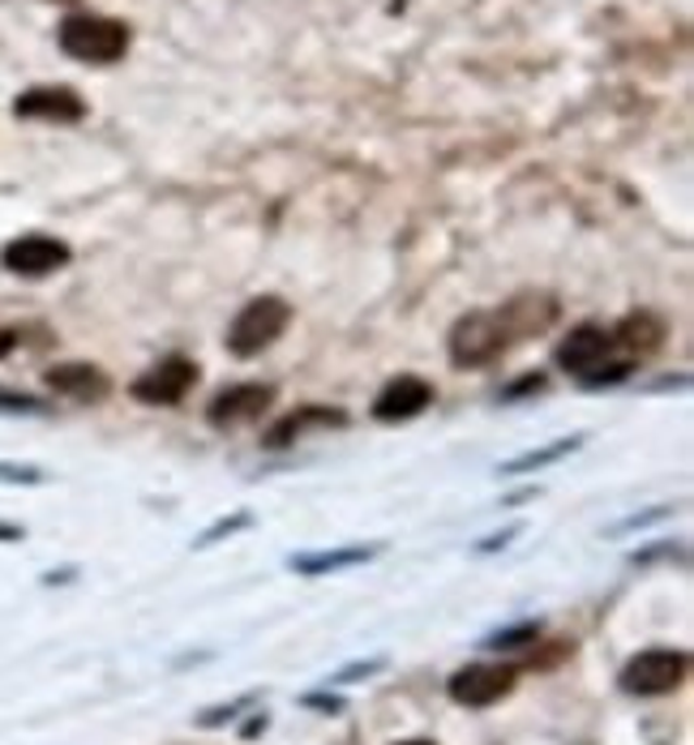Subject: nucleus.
I'll return each instance as SVG.
<instances>
[{
	"instance_id": "f257e3e1",
	"label": "nucleus",
	"mask_w": 694,
	"mask_h": 745,
	"mask_svg": "<svg viewBox=\"0 0 694 745\" xmlns=\"http://www.w3.org/2000/svg\"><path fill=\"white\" fill-rule=\"evenodd\" d=\"M57 44L70 61L82 65H116L125 61L134 35L121 17H108V13H70L61 26H57Z\"/></svg>"
},
{
	"instance_id": "f03ea898",
	"label": "nucleus",
	"mask_w": 694,
	"mask_h": 745,
	"mask_svg": "<svg viewBox=\"0 0 694 745\" xmlns=\"http://www.w3.org/2000/svg\"><path fill=\"white\" fill-rule=\"evenodd\" d=\"M515 343L510 335V322L501 309H476V313H463L450 335H446V356L455 369H481L488 360H497L506 347Z\"/></svg>"
},
{
	"instance_id": "7ed1b4c3",
	"label": "nucleus",
	"mask_w": 694,
	"mask_h": 745,
	"mask_svg": "<svg viewBox=\"0 0 694 745\" xmlns=\"http://www.w3.org/2000/svg\"><path fill=\"white\" fill-rule=\"evenodd\" d=\"M292 326V305L283 296H253L249 305H240V313L227 326V351L236 360H253L262 356L275 339H283V331Z\"/></svg>"
},
{
	"instance_id": "20e7f679",
	"label": "nucleus",
	"mask_w": 694,
	"mask_h": 745,
	"mask_svg": "<svg viewBox=\"0 0 694 745\" xmlns=\"http://www.w3.org/2000/svg\"><path fill=\"white\" fill-rule=\"evenodd\" d=\"M691 673V656L682 647H647L639 656H630L618 673V685L630 698H660L673 694Z\"/></svg>"
},
{
	"instance_id": "39448f33",
	"label": "nucleus",
	"mask_w": 694,
	"mask_h": 745,
	"mask_svg": "<svg viewBox=\"0 0 694 745\" xmlns=\"http://www.w3.org/2000/svg\"><path fill=\"white\" fill-rule=\"evenodd\" d=\"M73 262V249L61 236L48 232H22L0 249V266L17 278H48V274L65 271Z\"/></svg>"
},
{
	"instance_id": "423d86ee",
	"label": "nucleus",
	"mask_w": 694,
	"mask_h": 745,
	"mask_svg": "<svg viewBox=\"0 0 694 745\" xmlns=\"http://www.w3.org/2000/svg\"><path fill=\"white\" fill-rule=\"evenodd\" d=\"M194 386H198V364L189 356H168V360L150 364L141 377H134L129 395L146 407H172L181 403Z\"/></svg>"
},
{
	"instance_id": "0eeeda50",
	"label": "nucleus",
	"mask_w": 694,
	"mask_h": 745,
	"mask_svg": "<svg viewBox=\"0 0 694 745\" xmlns=\"http://www.w3.org/2000/svg\"><path fill=\"white\" fill-rule=\"evenodd\" d=\"M515 681H519V673L510 665H488V660H481V665H463L459 673H450L446 694L459 707H493V703H501L515 690Z\"/></svg>"
},
{
	"instance_id": "6e6552de",
	"label": "nucleus",
	"mask_w": 694,
	"mask_h": 745,
	"mask_svg": "<svg viewBox=\"0 0 694 745\" xmlns=\"http://www.w3.org/2000/svg\"><path fill=\"white\" fill-rule=\"evenodd\" d=\"M17 121H44V125H77L86 121V99L73 86H30L13 99Z\"/></svg>"
},
{
	"instance_id": "1a4fd4ad",
	"label": "nucleus",
	"mask_w": 694,
	"mask_h": 745,
	"mask_svg": "<svg viewBox=\"0 0 694 745\" xmlns=\"http://www.w3.org/2000/svg\"><path fill=\"white\" fill-rule=\"evenodd\" d=\"M614 331L609 326H600V322H583V326H574L566 339L557 343L554 360L557 369H566V373H574V377H587L592 369H600L609 356H614Z\"/></svg>"
},
{
	"instance_id": "9d476101",
	"label": "nucleus",
	"mask_w": 694,
	"mask_h": 745,
	"mask_svg": "<svg viewBox=\"0 0 694 745\" xmlns=\"http://www.w3.org/2000/svg\"><path fill=\"white\" fill-rule=\"evenodd\" d=\"M271 403H275V386H267V382H236V386H223L210 399L207 420L214 429H236V424L258 420Z\"/></svg>"
},
{
	"instance_id": "9b49d317",
	"label": "nucleus",
	"mask_w": 694,
	"mask_h": 745,
	"mask_svg": "<svg viewBox=\"0 0 694 745\" xmlns=\"http://www.w3.org/2000/svg\"><path fill=\"white\" fill-rule=\"evenodd\" d=\"M424 407H433V382H424L417 373H399L377 390L369 411L382 424H404V420H417Z\"/></svg>"
},
{
	"instance_id": "f8f14e48",
	"label": "nucleus",
	"mask_w": 694,
	"mask_h": 745,
	"mask_svg": "<svg viewBox=\"0 0 694 745\" xmlns=\"http://www.w3.org/2000/svg\"><path fill=\"white\" fill-rule=\"evenodd\" d=\"M44 386L61 399H73V403H103L112 395V377L86 360H65V364L44 369Z\"/></svg>"
},
{
	"instance_id": "ddd939ff",
	"label": "nucleus",
	"mask_w": 694,
	"mask_h": 745,
	"mask_svg": "<svg viewBox=\"0 0 694 745\" xmlns=\"http://www.w3.org/2000/svg\"><path fill=\"white\" fill-rule=\"evenodd\" d=\"M382 548L386 544H339V548H318V552H292L287 570L300 574V579H326V574H339V570L369 566L373 557H382Z\"/></svg>"
},
{
	"instance_id": "4468645a",
	"label": "nucleus",
	"mask_w": 694,
	"mask_h": 745,
	"mask_svg": "<svg viewBox=\"0 0 694 745\" xmlns=\"http://www.w3.org/2000/svg\"><path fill=\"white\" fill-rule=\"evenodd\" d=\"M344 429L347 424V411H339V407H322V403H309V407H296V411H287L283 420H275L271 429H267V450H287V446H296L309 429Z\"/></svg>"
},
{
	"instance_id": "2eb2a0df",
	"label": "nucleus",
	"mask_w": 694,
	"mask_h": 745,
	"mask_svg": "<svg viewBox=\"0 0 694 745\" xmlns=\"http://www.w3.org/2000/svg\"><path fill=\"white\" fill-rule=\"evenodd\" d=\"M583 442H587V433L554 437V442H545V446H532V450H523V455H515V459L497 463V475H536V472H545V468L561 463L566 455H574Z\"/></svg>"
},
{
	"instance_id": "dca6fc26",
	"label": "nucleus",
	"mask_w": 694,
	"mask_h": 745,
	"mask_svg": "<svg viewBox=\"0 0 694 745\" xmlns=\"http://www.w3.org/2000/svg\"><path fill=\"white\" fill-rule=\"evenodd\" d=\"M669 339V326H665V318H656V313H630L625 322H618L614 326V343L618 347H625L630 356H652V351H660V343Z\"/></svg>"
},
{
	"instance_id": "f3484780",
	"label": "nucleus",
	"mask_w": 694,
	"mask_h": 745,
	"mask_svg": "<svg viewBox=\"0 0 694 745\" xmlns=\"http://www.w3.org/2000/svg\"><path fill=\"white\" fill-rule=\"evenodd\" d=\"M536 638H541V621H515L485 634L481 651H523V647H536Z\"/></svg>"
},
{
	"instance_id": "a211bd4d",
	"label": "nucleus",
	"mask_w": 694,
	"mask_h": 745,
	"mask_svg": "<svg viewBox=\"0 0 694 745\" xmlns=\"http://www.w3.org/2000/svg\"><path fill=\"white\" fill-rule=\"evenodd\" d=\"M249 527H253V514H249V510H232V514L214 519L207 532H198V536H194V552H202V548H214V544L232 541V536H240V532H249Z\"/></svg>"
},
{
	"instance_id": "6ab92c4d",
	"label": "nucleus",
	"mask_w": 694,
	"mask_h": 745,
	"mask_svg": "<svg viewBox=\"0 0 694 745\" xmlns=\"http://www.w3.org/2000/svg\"><path fill=\"white\" fill-rule=\"evenodd\" d=\"M258 703V694H240V698H232V703H219V707H207L202 716H194V724L198 729H223V724H232L240 711H249Z\"/></svg>"
},
{
	"instance_id": "aec40b11",
	"label": "nucleus",
	"mask_w": 694,
	"mask_h": 745,
	"mask_svg": "<svg viewBox=\"0 0 694 745\" xmlns=\"http://www.w3.org/2000/svg\"><path fill=\"white\" fill-rule=\"evenodd\" d=\"M0 484L39 488V484H48V472H44V468H35V463H13V459H0Z\"/></svg>"
},
{
	"instance_id": "412c9836",
	"label": "nucleus",
	"mask_w": 694,
	"mask_h": 745,
	"mask_svg": "<svg viewBox=\"0 0 694 745\" xmlns=\"http://www.w3.org/2000/svg\"><path fill=\"white\" fill-rule=\"evenodd\" d=\"M634 373V360H605L600 369H592L587 377H579L587 390H600V386H618V382H625Z\"/></svg>"
},
{
	"instance_id": "4be33fe9",
	"label": "nucleus",
	"mask_w": 694,
	"mask_h": 745,
	"mask_svg": "<svg viewBox=\"0 0 694 745\" xmlns=\"http://www.w3.org/2000/svg\"><path fill=\"white\" fill-rule=\"evenodd\" d=\"M382 669H386V656H373V660H351V665H344L339 673H331V678H326V685H356V681L377 678Z\"/></svg>"
},
{
	"instance_id": "5701e85b",
	"label": "nucleus",
	"mask_w": 694,
	"mask_h": 745,
	"mask_svg": "<svg viewBox=\"0 0 694 745\" xmlns=\"http://www.w3.org/2000/svg\"><path fill=\"white\" fill-rule=\"evenodd\" d=\"M0 411H4V415H44L48 403H44V399H35V395H26V390L0 386Z\"/></svg>"
},
{
	"instance_id": "b1692460",
	"label": "nucleus",
	"mask_w": 694,
	"mask_h": 745,
	"mask_svg": "<svg viewBox=\"0 0 694 745\" xmlns=\"http://www.w3.org/2000/svg\"><path fill=\"white\" fill-rule=\"evenodd\" d=\"M300 707H309V711H322V716H339V711H347V698H344V694H335V690L326 685V690H309V694H300Z\"/></svg>"
},
{
	"instance_id": "393cba45",
	"label": "nucleus",
	"mask_w": 694,
	"mask_h": 745,
	"mask_svg": "<svg viewBox=\"0 0 694 745\" xmlns=\"http://www.w3.org/2000/svg\"><path fill=\"white\" fill-rule=\"evenodd\" d=\"M519 536H523V523H510V527H501V532H493V536H485V541L476 544V552H481V557H493V552H501L506 544L519 541Z\"/></svg>"
},
{
	"instance_id": "a878e982",
	"label": "nucleus",
	"mask_w": 694,
	"mask_h": 745,
	"mask_svg": "<svg viewBox=\"0 0 694 745\" xmlns=\"http://www.w3.org/2000/svg\"><path fill=\"white\" fill-rule=\"evenodd\" d=\"M532 390H545V373H541V369H536V373H528V377H519L515 386H506V390H501V403L523 399V395H532Z\"/></svg>"
},
{
	"instance_id": "bb28decb",
	"label": "nucleus",
	"mask_w": 694,
	"mask_h": 745,
	"mask_svg": "<svg viewBox=\"0 0 694 745\" xmlns=\"http://www.w3.org/2000/svg\"><path fill=\"white\" fill-rule=\"evenodd\" d=\"M669 514H673L669 506H656V510H647V514H634V519L618 523V527H614V536H622V532H639V527H647V523H660V519H669Z\"/></svg>"
},
{
	"instance_id": "cd10ccee",
	"label": "nucleus",
	"mask_w": 694,
	"mask_h": 745,
	"mask_svg": "<svg viewBox=\"0 0 694 745\" xmlns=\"http://www.w3.org/2000/svg\"><path fill=\"white\" fill-rule=\"evenodd\" d=\"M77 579V570L73 566H65V570H48L44 574V587H65V583H73Z\"/></svg>"
},
{
	"instance_id": "c85d7f7f",
	"label": "nucleus",
	"mask_w": 694,
	"mask_h": 745,
	"mask_svg": "<svg viewBox=\"0 0 694 745\" xmlns=\"http://www.w3.org/2000/svg\"><path fill=\"white\" fill-rule=\"evenodd\" d=\"M26 541V527L22 523H4L0 519V544H22Z\"/></svg>"
},
{
	"instance_id": "c756f323",
	"label": "nucleus",
	"mask_w": 694,
	"mask_h": 745,
	"mask_svg": "<svg viewBox=\"0 0 694 745\" xmlns=\"http://www.w3.org/2000/svg\"><path fill=\"white\" fill-rule=\"evenodd\" d=\"M267 724H271V720H267V711H258V716H253V720H249V724L240 729V737L249 742V737H258V733H267Z\"/></svg>"
},
{
	"instance_id": "7c9ffc66",
	"label": "nucleus",
	"mask_w": 694,
	"mask_h": 745,
	"mask_svg": "<svg viewBox=\"0 0 694 745\" xmlns=\"http://www.w3.org/2000/svg\"><path fill=\"white\" fill-rule=\"evenodd\" d=\"M13 347H17V331H0V360H4Z\"/></svg>"
},
{
	"instance_id": "2f4dec72",
	"label": "nucleus",
	"mask_w": 694,
	"mask_h": 745,
	"mask_svg": "<svg viewBox=\"0 0 694 745\" xmlns=\"http://www.w3.org/2000/svg\"><path fill=\"white\" fill-rule=\"evenodd\" d=\"M395 745H437V742H424V737H412V742H395Z\"/></svg>"
},
{
	"instance_id": "473e14b6",
	"label": "nucleus",
	"mask_w": 694,
	"mask_h": 745,
	"mask_svg": "<svg viewBox=\"0 0 694 745\" xmlns=\"http://www.w3.org/2000/svg\"><path fill=\"white\" fill-rule=\"evenodd\" d=\"M52 4H73V0H52Z\"/></svg>"
}]
</instances>
